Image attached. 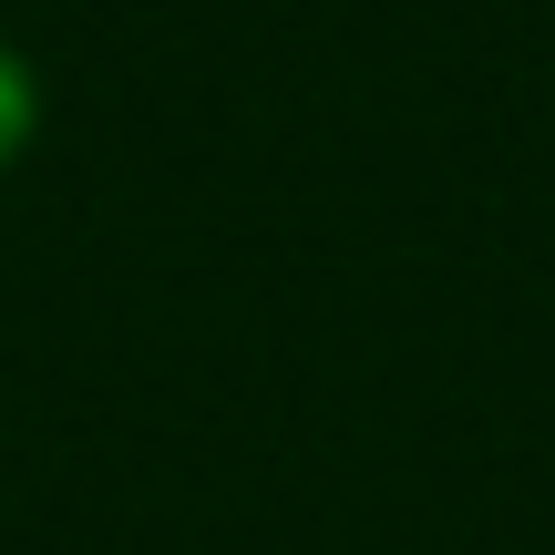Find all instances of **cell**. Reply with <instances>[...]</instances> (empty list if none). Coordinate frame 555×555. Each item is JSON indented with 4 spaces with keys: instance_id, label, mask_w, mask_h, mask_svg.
I'll return each mask as SVG.
<instances>
[{
    "instance_id": "obj_1",
    "label": "cell",
    "mask_w": 555,
    "mask_h": 555,
    "mask_svg": "<svg viewBox=\"0 0 555 555\" xmlns=\"http://www.w3.org/2000/svg\"><path fill=\"white\" fill-rule=\"evenodd\" d=\"M31 124H41V82H31V62L0 41V176H11V155L31 144Z\"/></svg>"
}]
</instances>
